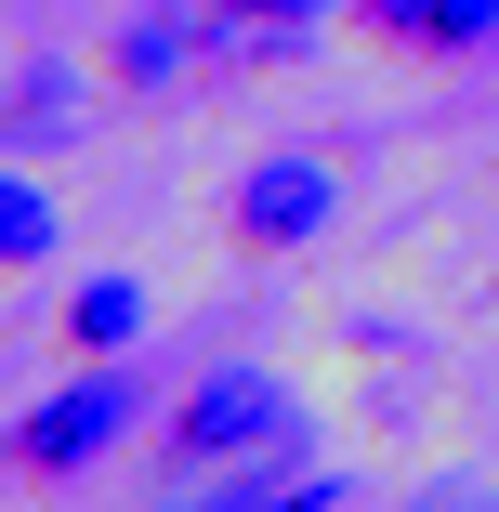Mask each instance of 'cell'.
<instances>
[{"label": "cell", "instance_id": "cell-3", "mask_svg": "<svg viewBox=\"0 0 499 512\" xmlns=\"http://www.w3.org/2000/svg\"><path fill=\"white\" fill-rule=\"evenodd\" d=\"M329 211H342V197H329L316 158H250L237 171V237L250 250H303V237H329Z\"/></svg>", "mask_w": 499, "mask_h": 512}, {"label": "cell", "instance_id": "cell-1", "mask_svg": "<svg viewBox=\"0 0 499 512\" xmlns=\"http://www.w3.org/2000/svg\"><path fill=\"white\" fill-rule=\"evenodd\" d=\"M289 434H303V407H289L276 368H211L171 421V460H250V447H289Z\"/></svg>", "mask_w": 499, "mask_h": 512}, {"label": "cell", "instance_id": "cell-11", "mask_svg": "<svg viewBox=\"0 0 499 512\" xmlns=\"http://www.w3.org/2000/svg\"><path fill=\"white\" fill-rule=\"evenodd\" d=\"M408 512H499V499H486V486H421Z\"/></svg>", "mask_w": 499, "mask_h": 512}, {"label": "cell", "instance_id": "cell-10", "mask_svg": "<svg viewBox=\"0 0 499 512\" xmlns=\"http://www.w3.org/2000/svg\"><path fill=\"white\" fill-rule=\"evenodd\" d=\"M197 14H224V27H316L329 0H197Z\"/></svg>", "mask_w": 499, "mask_h": 512}, {"label": "cell", "instance_id": "cell-7", "mask_svg": "<svg viewBox=\"0 0 499 512\" xmlns=\"http://www.w3.org/2000/svg\"><path fill=\"white\" fill-rule=\"evenodd\" d=\"M0 263H53V197L27 171H0Z\"/></svg>", "mask_w": 499, "mask_h": 512}, {"label": "cell", "instance_id": "cell-6", "mask_svg": "<svg viewBox=\"0 0 499 512\" xmlns=\"http://www.w3.org/2000/svg\"><path fill=\"white\" fill-rule=\"evenodd\" d=\"M119 79H145V92H184V79H197V27H171V14H132V27H119Z\"/></svg>", "mask_w": 499, "mask_h": 512}, {"label": "cell", "instance_id": "cell-8", "mask_svg": "<svg viewBox=\"0 0 499 512\" xmlns=\"http://www.w3.org/2000/svg\"><path fill=\"white\" fill-rule=\"evenodd\" d=\"M14 92H27V106H14V132H27V145H40V132H66V119H79V106H66V92H79V79H66V66H27V79H14Z\"/></svg>", "mask_w": 499, "mask_h": 512}, {"label": "cell", "instance_id": "cell-2", "mask_svg": "<svg viewBox=\"0 0 499 512\" xmlns=\"http://www.w3.org/2000/svg\"><path fill=\"white\" fill-rule=\"evenodd\" d=\"M132 407H145V394H132V381H119L106 355H92V368H79V381H66V394L40 407V421L14 434V460H27V473H79V460H106V447L132 434Z\"/></svg>", "mask_w": 499, "mask_h": 512}, {"label": "cell", "instance_id": "cell-4", "mask_svg": "<svg viewBox=\"0 0 499 512\" xmlns=\"http://www.w3.org/2000/svg\"><path fill=\"white\" fill-rule=\"evenodd\" d=\"M355 14L381 40H408V53H460V40H499V0H355Z\"/></svg>", "mask_w": 499, "mask_h": 512}, {"label": "cell", "instance_id": "cell-9", "mask_svg": "<svg viewBox=\"0 0 499 512\" xmlns=\"http://www.w3.org/2000/svg\"><path fill=\"white\" fill-rule=\"evenodd\" d=\"M197 512H342V486H303V499H276V486H224V499H197Z\"/></svg>", "mask_w": 499, "mask_h": 512}, {"label": "cell", "instance_id": "cell-5", "mask_svg": "<svg viewBox=\"0 0 499 512\" xmlns=\"http://www.w3.org/2000/svg\"><path fill=\"white\" fill-rule=\"evenodd\" d=\"M145 316H158V302H145L132 276H79V302H66L79 355H119V342H145Z\"/></svg>", "mask_w": 499, "mask_h": 512}]
</instances>
